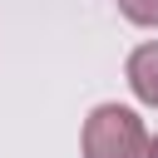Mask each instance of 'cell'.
Listing matches in <instances>:
<instances>
[{"instance_id": "7a4b0ae2", "label": "cell", "mask_w": 158, "mask_h": 158, "mask_svg": "<svg viewBox=\"0 0 158 158\" xmlns=\"http://www.w3.org/2000/svg\"><path fill=\"white\" fill-rule=\"evenodd\" d=\"M128 89L148 109H158V44H138L128 54Z\"/></svg>"}, {"instance_id": "3957f363", "label": "cell", "mask_w": 158, "mask_h": 158, "mask_svg": "<svg viewBox=\"0 0 158 158\" xmlns=\"http://www.w3.org/2000/svg\"><path fill=\"white\" fill-rule=\"evenodd\" d=\"M118 10L133 25H158V0H118Z\"/></svg>"}, {"instance_id": "6da1fadb", "label": "cell", "mask_w": 158, "mask_h": 158, "mask_svg": "<svg viewBox=\"0 0 158 158\" xmlns=\"http://www.w3.org/2000/svg\"><path fill=\"white\" fill-rule=\"evenodd\" d=\"M148 128L123 104H99L84 118V158H148Z\"/></svg>"}, {"instance_id": "277c9868", "label": "cell", "mask_w": 158, "mask_h": 158, "mask_svg": "<svg viewBox=\"0 0 158 158\" xmlns=\"http://www.w3.org/2000/svg\"><path fill=\"white\" fill-rule=\"evenodd\" d=\"M148 158H158V138H153V143H148Z\"/></svg>"}]
</instances>
